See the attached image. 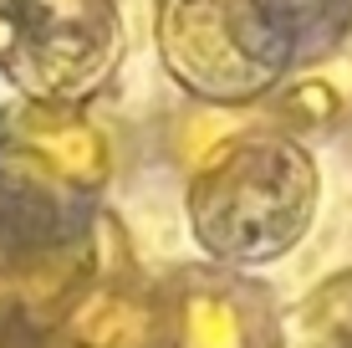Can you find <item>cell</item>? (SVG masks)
Instances as JSON below:
<instances>
[{
	"label": "cell",
	"mask_w": 352,
	"mask_h": 348,
	"mask_svg": "<svg viewBox=\"0 0 352 348\" xmlns=\"http://www.w3.org/2000/svg\"><path fill=\"white\" fill-rule=\"evenodd\" d=\"M245 26L235 0H168L164 57L199 92H250L265 82V62L250 52Z\"/></svg>",
	"instance_id": "obj_2"
},
{
	"label": "cell",
	"mask_w": 352,
	"mask_h": 348,
	"mask_svg": "<svg viewBox=\"0 0 352 348\" xmlns=\"http://www.w3.org/2000/svg\"><path fill=\"white\" fill-rule=\"evenodd\" d=\"M133 328H138V318H133V307H123V303H92L87 313H82V338H92L97 348H118Z\"/></svg>",
	"instance_id": "obj_4"
},
{
	"label": "cell",
	"mask_w": 352,
	"mask_h": 348,
	"mask_svg": "<svg viewBox=\"0 0 352 348\" xmlns=\"http://www.w3.org/2000/svg\"><path fill=\"white\" fill-rule=\"evenodd\" d=\"M113 46V10L102 0H21L0 41V62L16 72L21 88L72 98L107 72Z\"/></svg>",
	"instance_id": "obj_1"
},
{
	"label": "cell",
	"mask_w": 352,
	"mask_h": 348,
	"mask_svg": "<svg viewBox=\"0 0 352 348\" xmlns=\"http://www.w3.org/2000/svg\"><path fill=\"white\" fill-rule=\"evenodd\" d=\"M36 149H41L56 170H67V174H77V179H97V174H102V164H107L102 139H97L87 123L41 128V134H36Z\"/></svg>",
	"instance_id": "obj_3"
}]
</instances>
